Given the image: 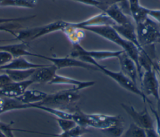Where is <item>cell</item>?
I'll return each mask as SVG.
<instances>
[{
    "label": "cell",
    "instance_id": "obj_1",
    "mask_svg": "<svg viewBox=\"0 0 160 137\" xmlns=\"http://www.w3.org/2000/svg\"><path fill=\"white\" fill-rule=\"evenodd\" d=\"M82 29L96 34L101 37L113 42L121 47L128 55L135 62L138 69L140 68L139 64V49L133 43L122 37L111 26H99L84 27Z\"/></svg>",
    "mask_w": 160,
    "mask_h": 137
},
{
    "label": "cell",
    "instance_id": "obj_2",
    "mask_svg": "<svg viewBox=\"0 0 160 137\" xmlns=\"http://www.w3.org/2000/svg\"><path fill=\"white\" fill-rule=\"evenodd\" d=\"M91 64L92 65H95L98 68L99 71L102 72L106 75L112 78L122 88H124L125 90L129 92H131L136 95H138L142 98L144 103L148 102V103H149V105L151 104V100L143 93V92L137 87V85L135 83H134L127 76H126L124 73H122L121 71L114 72L110 70L104 66H102V65L99 64L97 61L94 60H92Z\"/></svg>",
    "mask_w": 160,
    "mask_h": 137
},
{
    "label": "cell",
    "instance_id": "obj_3",
    "mask_svg": "<svg viewBox=\"0 0 160 137\" xmlns=\"http://www.w3.org/2000/svg\"><path fill=\"white\" fill-rule=\"evenodd\" d=\"M138 42L142 47L154 45L160 39V30L154 20L148 17L136 24Z\"/></svg>",
    "mask_w": 160,
    "mask_h": 137
},
{
    "label": "cell",
    "instance_id": "obj_4",
    "mask_svg": "<svg viewBox=\"0 0 160 137\" xmlns=\"http://www.w3.org/2000/svg\"><path fill=\"white\" fill-rule=\"evenodd\" d=\"M80 98L79 91L72 88L47 95L46 97L40 103H36L44 106L61 109L78 101Z\"/></svg>",
    "mask_w": 160,
    "mask_h": 137
},
{
    "label": "cell",
    "instance_id": "obj_5",
    "mask_svg": "<svg viewBox=\"0 0 160 137\" xmlns=\"http://www.w3.org/2000/svg\"><path fill=\"white\" fill-rule=\"evenodd\" d=\"M84 126L92 127L100 130L108 128L121 122L119 116L108 115L102 113L87 114L83 113Z\"/></svg>",
    "mask_w": 160,
    "mask_h": 137
},
{
    "label": "cell",
    "instance_id": "obj_6",
    "mask_svg": "<svg viewBox=\"0 0 160 137\" xmlns=\"http://www.w3.org/2000/svg\"><path fill=\"white\" fill-rule=\"evenodd\" d=\"M124 52L120 50H88L82 47L80 44L72 45V50L70 52V57L79 59L85 56L90 57L96 61L102 60L111 58H118V57Z\"/></svg>",
    "mask_w": 160,
    "mask_h": 137
},
{
    "label": "cell",
    "instance_id": "obj_7",
    "mask_svg": "<svg viewBox=\"0 0 160 137\" xmlns=\"http://www.w3.org/2000/svg\"><path fill=\"white\" fill-rule=\"evenodd\" d=\"M39 58L44 59L51 62L52 64L54 65L57 68L61 69L64 68L71 67H79L82 68L87 70H98V68L94 65L83 62L78 59L73 58L71 57H49L43 55L38 54Z\"/></svg>",
    "mask_w": 160,
    "mask_h": 137
},
{
    "label": "cell",
    "instance_id": "obj_8",
    "mask_svg": "<svg viewBox=\"0 0 160 137\" xmlns=\"http://www.w3.org/2000/svg\"><path fill=\"white\" fill-rule=\"evenodd\" d=\"M140 81L143 93L148 97L151 96L158 100L160 97L159 90V81L157 72L155 68L145 70L142 73Z\"/></svg>",
    "mask_w": 160,
    "mask_h": 137
},
{
    "label": "cell",
    "instance_id": "obj_9",
    "mask_svg": "<svg viewBox=\"0 0 160 137\" xmlns=\"http://www.w3.org/2000/svg\"><path fill=\"white\" fill-rule=\"evenodd\" d=\"M121 106L126 113L132 118L133 123L141 128L148 130L154 128V121L146 108L142 111H137L132 105L121 103Z\"/></svg>",
    "mask_w": 160,
    "mask_h": 137
},
{
    "label": "cell",
    "instance_id": "obj_10",
    "mask_svg": "<svg viewBox=\"0 0 160 137\" xmlns=\"http://www.w3.org/2000/svg\"><path fill=\"white\" fill-rule=\"evenodd\" d=\"M118 59L119 62L121 72L136 84L139 75L135 62L124 51L118 57Z\"/></svg>",
    "mask_w": 160,
    "mask_h": 137
},
{
    "label": "cell",
    "instance_id": "obj_11",
    "mask_svg": "<svg viewBox=\"0 0 160 137\" xmlns=\"http://www.w3.org/2000/svg\"><path fill=\"white\" fill-rule=\"evenodd\" d=\"M58 70L54 65L46 64L42 67L36 68L29 79L34 83H49L56 74Z\"/></svg>",
    "mask_w": 160,
    "mask_h": 137
},
{
    "label": "cell",
    "instance_id": "obj_12",
    "mask_svg": "<svg viewBox=\"0 0 160 137\" xmlns=\"http://www.w3.org/2000/svg\"><path fill=\"white\" fill-rule=\"evenodd\" d=\"M50 85H68L72 86L78 91L90 87L95 84L94 81H81L73 78L64 75L56 74L52 80L49 82Z\"/></svg>",
    "mask_w": 160,
    "mask_h": 137
},
{
    "label": "cell",
    "instance_id": "obj_13",
    "mask_svg": "<svg viewBox=\"0 0 160 137\" xmlns=\"http://www.w3.org/2000/svg\"><path fill=\"white\" fill-rule=\"evenodd\" d=\"M74 26L82 29L84 27L99 26H111L115 25L114 21L104 12L94 15L85 20L78 22H73Z\"/></svg>",
    "mask_w": 160,
    "mask_h": 137
},
{
    "label": "cell",
    "instance_id": "obj_14",
    "mask_svg": "<svg viewBox=\"0 0 160 137\" xmlns=\"http://www.w3.org/2000/svg\"><path fill=\"white\" fill-rule=\"evenodd\" d=\"M104 11L116 25H125L132 22L131 19L126 14L122 8L117 4L113 3L108 6Z\"/></svg>",
    "mask_w": 160,
    "mask_h": 137
},
{
    "label": "cell",
    "instance_id": "obj_15",
    "mask_svg": "<svg viewBox=\"0 0 160 137\" xmlns=\"http://www.w3.org/2000/svg\"><path fill=\"white\" fill-rule=\"evenodd\" d=\"M118 34L124 39L133 43L136 45L140 50H142L144 47H141L138 42L136 26L132 22L129 23L125 25H114L112 26Z\"/></svg>",
    "mask_w": 160,
    "mask_h": 137
},
{
    "label": "cell",
    "instance_id": "obj_16",
    "mask_svg": "<svg viewBox=\"0 0 160 137\" xmlns=\"http://www.w3.org/2000/svg\"><path fill=\"white\" fill-rule=\"evenodd\" d=\"M0 50H4L10 53L14 58L24 56L38 57L39 54H34L28 50L26 42H21L18 44H8L0 45Z\"/></svg>",
    "mask_w": 160,
    "mask_h": 137
},
{
    "label": "cell",
    "instance_id": "obj_17",
    "mask_svg": "<svg viewBox=\"0 0 160 137\" xmlns=\"http://www.w3.org/2000/svg\"><path fill=\"white\" fill-rule=\"evenodd\" d=\"M129 8L132 16V18L137 24L142 22L148 17L149 8L145 7L140 4L139 0H128Z\"/></svg>",
    "mask_w": 160,
    "mask_h": 137
},
{
    "label": "cell",
    "instance_id": "obj_18",
    "mask_svg": "<svg viewBox=\"0 0 160 137\" xmlns=\"http://www.w3.org/2000/svg\"><path fill=\"white\" fill-rule=\"evenodd\" d=\"M46 64H39L30 62L24 57L14 58L7 65L1 67V70H27L38 68L45 66Z\"/></svg>",
    "mask_w": 160,
    "mask_h": 137
},
{
    "label": "cell",
    "instance_id": "obj_19",
    "mask_svg": "<svg viewBox=\"0 0 160 137\" xmlns=\"http://www.w3.org/2000/svg\"><path fill=\"white\" fill-rule=\"evenodd\" d=\"M31 108V105L20 102L16 98L5 97H0V114L16 110L27 109Z\"/></svg>",
    "mask_w": 160,
    "mask_h": 137
},
{
    "label": "cell",
    "instance_id": "obj_20",
    "mask_svg": "<svg viewBox=\"0 0 160 137\" xmlns=\"http://www.w3.org/2000/svg\"><path fill=\"white\" fill-rule=\"evenodd\" d=\"M47 95V93L42 91L26 90L22 95L16 97V98L22 103L31 106L32 104H36L41 102L46 97Z\"/></svg>",
    "mask_w": 160,
    "mask_h": 137
},
{
    "label": "cell",
    "instance_id": "obj_21",
    "mask_svg": "<svg viewBox=\"0 0 160 137\" xmlns=\"http://www.w3.org/2000/svg\"><path fill=\"white\" fill-rule=\"evenodd\" d=\"M69 22L58 20L46 25L38 26V32L34 37V40L54 32L59 31H62L65 27H66L68 26Z\"/></svg>",
    "mask_w": 160,
    "mask_h": 137
},
{
    "label": "cell",
    "instance_id": "obj_22",
    "mask_svg": "<svg viewBox=\"0 0 160 137\" xmlns=\"http://www.w3.org/2000/svg\"><path fill=\"white\" fill-rule=\"evenodd\" d=\"M66 35L68 39L72 45L80 44L81 40L84 39L85 33L84 30L74 26L73 22H69L68 26L62 31Z\"/></svg>",
    "mask_w": 160,
    "mask_h": 137
},
{
    "label": "cell",
    "instance_id": "obj_23",
    "mask_svg": "<svg viewBox=\"0 0 160 137\" xmlns=\"http://www.w3.org/2000/svg\"><path fill=\"white\" fill-rule=\"evenodd\" d=\"M36 68L27 70H3L4 72L14 82H22L30 78Z\"/></svg>",
    "mask_w": 160,
    "mask_h": 137
},
{
    "label": "cell",
    "instance_id": "obj_24",
    "mask_svg": "<svg viewBox=\"0 0 160 137\" xmlns=\"http://www.w3.org/2000/svg\"><path fill=\"white\" fill-rule=\"evenodd\" d=\"M32 108H37L45 112H47L48 113H50L56 118H67V119H71L73 120L74 117V113L68 112L66 111H64L63 110L54 108V107H50L47 106H44L39 104H32L31 105Z\"/></svg>",
    "mask_w": 160,
    "mask_h": 137
},
{
    "label": "cell",
    "instance_id": "obj_25",
    "mask_svg": "<svg viewBox=\"0 0 160 137\" xmlns=\"http://www.w3.org/2000/svg\"><path fill=\"white\" fill-rule=\"evenodd\" d=\"M121 137H146V134L144 129L134 123H131L128 128L124 131Z\"/></svg>",
    "mask_w": 160,
    "mask_h": 137
},
{
    "label": "cell",
    "instance_id": "obj_26",
    "mask_svg": "<svg viewBox=\"0 0 160 137\" xmlns=\"http://www.w3.org/2000/svg\"><path fill=\"white\" fill-rule=\"evenodd\" d=\"M36 3L29 2L27 0H2L0 2V7L14 6L21 7L32 8Z\"/></svg>",
    "mask_w": 160,
    "mask_h": 137
},
{
    "label": "cell",
    "instance_id": "obj_27",
    "mask_svg": "<svg viewBox=\"0 0 160 137\" xmlns=\"http://www.w3.org/2000/svg\"><path fill=\"white\" fill-rule=\"evenodd\" d=\"M105 134L110 136L111 137H121L124 131V127L122 126V122L111 126L108 128L101 130Z\"/></svg>",
    "mask_w": 160,
    "mask_h": 137
},
{
    "label": "cell",
    "instance_id": "obj_28",
    "mask_svg": "<svg viewBox=\"0 0 160 137\" xmlns=\"http://www.w3.org/2000/svg\"><path fill=\"white\" fill-rule=\"evenodd\" d=\"M56 121H57V123L62 132L68 131L77 125L76 122L71 119L56 118Z\"/></svg>",
    "mask_w": 160,
    "mask_h": 137
},
{
    "label": "cell",
    "instance_id": "obj_29",
    "mask_svg": "<svg viewBox=\"0 0 160 137\" xmlns=\"http://www.w3.org/2000/svg\"><path fill=\"white\" fill-rule=\"evenodd\" d=\"M22 28V26L18 24V22H12L3 24H0V31H3L8 32L14 37L16 36V33L18 29Z\"/></svg>",
    "mask_w": 160,
    "mask_h": 137
},
{
    "label": "cell",
    "instance_id": "obj_30",
    "mask_svg": "<svg viewBox=\"0 0 160 137\" xmlns=\"http://www.w3.org/2000/svg\"><path fill=\"white\" fill-rule=\"evenodd\" d=\"M14 57L12 55L4 50H0V68L11 62Z\"/></svg>",
    "mask_w": 160,
    "mask_h": 137
},
{
    "label": "cell",
    "instance_id": "obj_31",
    "mask_svg": "<svg viewBox=\"0 0 160 137\" xmlns=\"http://www.w3.org/2000/svg\"><path fill=\"white\" fill-rule=\"evenodd\" d=\"M35 16H31L28 17H18V18H0V24L12 22H19L26 21L29 19H32Z\"/></svg>",
    "mask_w": 160,
    "mask_h": 137
},
{
    "label": "cell",
    "instance_id": "obj_32",
    "mask_svg": "<svg viewBox=\"0 0 160 137\" xmlns=\"http://www.w3.org/2000/svg\"><path fill=\"white\" fill-rule=\"evenodd\" d=\"M71 1H73L77 2H79L81 4H86L91 6H94L99 8H101L102 5H103V3L98 0H71Z\"/></svg>",
    "mask_w": 160,
    "mask_h": 137
},
{
    "label": "cell",
    "instance_id": "obj_33",
    "mask_svg": "<svg viewBox=\"0 0 160 137\" xmlns=\"http://www.w3.org/2000/svg\"><path fill=\"white\" fill-rule=\"evenodd\" d=\"M148 17H151L152 20L160 24V9H149Z\"/></svg>",
    "mask_w": 160,
    "mask_h": 137
},
{
    "label": "cell",
    "instance_id": "obj_34",
    "mask_svg": "<svg viewBox=\"0 0 160 137\" xmlns=\"http://www.w3.org/2000/svg\"><path fill=\"white\" fill-rule=\"evenodd\" d=\"M11 82L12 81L4 72H2L1 73V74H0V88L4 87Z\"/></svg>",
    "mask_w": 160,
    "mask_h": 137
},
{
    "label": "cell",
    "instance_id": "obj_35",
    "mask_svg": "<svg viewBox=\"0 0 160 137\" xmlns=\"http://www.w3.org/2000/svg\"><path fill=\"white\" fill-rule=\"evenodd\" d=\"M146 137H159L155 128L145 130Z\"/></svg>",
    "mask_w": 160,
    "mask_h": 137
},
{
    "label": "cell",
    "instance_id": "obj_36",
    "mask_svg": "<svg viewBox=\"0 0 160 137\" xmlns=\"http://www.w3.org/2000/svg\"><path fill=\"white\" fill-rule=\"evenodd\" d=\"M157 73L159 75V80H160V59L159 60L158 63L157 64Z\"/></svg>",
    "mask_w": 160,
    "mask_h": 137
},
{
    "label": "cell",
    "instance_id": "obj_37",
    "mask_svg": "<svg viewBox=\"0 0 160 137\" xmlns=\"http://www.w3.org/2000/svg\"><path fill=\"white\" fill-rule=\"evenodd\" d=\"M157 102H158V110L156 111L158 112V115L160 116V97L159 99L157 100Z\"/></svg>",
    "mask_w": 160,
    "mask_h": 137
},
{
    "label": "cell",
    "instance_id": "obj_38",
    "mask_svg": "<svg viewBox=\"0 0 160 137\" xmlns=\"http://www.w3.org/2000/svg\"><path fill=\"white\" fill-rule=\"evenodd\" d=\"M0 137H6V136L3 133L1 130H0Z\"/></svg>",
    "mask_w": 160,
    "mask_h": 137
},
{
    "label": "cell",
    "instance_id": "obj_39",
    "mask_svg": "<svg viewBox=\"0 0 160 137\" xmlns=\"http://www.w3.org/2000/svg\"><path fill=\"white\" fill-rule=\"evenodd\" d=\"M27 1H29V2H31L36 3V0H27Z\"/></svg>",
    "mask_w": 160,
    "mask_h": 137
},
{
    "label": "cell",
    "instance_id": "obj_40",
    "mask_svg": "<svg viewBox=\"0 0 160 137\" xmlns=\"http://www.w3.org/2000/svg\"><path fill=\"white\" fill-rule=\"evenodd\" d=\"M158 43H159V44H160V39H159V40H158Z\"/></svg>",
    "mask_w": 160,
    "mask_h": 137
},
{
    "label": "cell",
    "instance_id": "obj_41",
    "mask_svg": "<svg viewBox=\"0 0 160 137\" xmlns=\"http://www.w3.org/2000/svg\"><path fill=\"white\" fill-rule=\"evenodd\" d=\"M1 123H2V122H1V121H0V125H1Z\"/></svg>",
    "mask_w": 160,
    "mask_h": 137
},
{
    "label": "cell",
    "instance_id": "obj_42",
    "mask_svg": "<svg viewBox=\"0 0 160 137\" xmlns=\"http://www.w3.org/2000/svg\"><path fill=\"white\" fill-rule=\"evenodd\" d=\"M2 1V0H0V2H1Z\"/></svg>",
    "mask_w": 160,
    "mask_h": 137
}]
</instances>
